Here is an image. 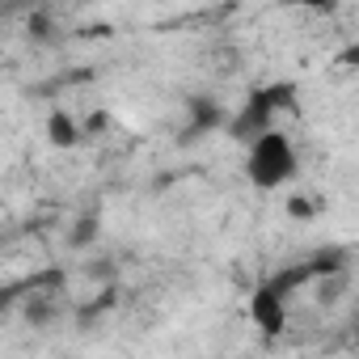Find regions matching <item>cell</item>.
Segmentation results:
<instances>
[{
    "instance_id": "obj_1",
    "label": "cell",
    "mask_w": 359,
    "mask_h": 359,
    "mask_svg": "<svg viewBox=\"0 0 359 359\" xmlns=\"http://www.w3.org/2000/svg\"><path fill=\"white\" fill-rule=\"evenodd\" d=\"M292 173H296V144H292L287 131L271 127V131H262V135L250 140V148H245V177L258 191L287 187Z\"/></svg>"
},
{
    "instance_id": "obj_2",
    "label": "cell",
    "mask_w": 359,
    "mask_h": 359,
    "mask_svg": "<svg viewBox=\"0 0 359 359\" xmlns=\"http://www.w3.org/2000/svg\"><path fill=\"white\" fill-rule=\"evenodd\" d=\"M287 102H296V85H266V89H258V93L245 97V106H241V114L229 123V131L250 144L254 135H262V131L275 127V114H279Z\"/></svg>"
},
{
    "instance_id": "obj_3",
    "label": "cell",
    "mask_w": 359,
    "mask_h": 359,
    "mask_svg": "<svg viewBox=\"0 0 359 359\" xmlns=\"http://www.w3.org/2000/svg\"><path fill=\"white\" fill-rule=\"evenodd\" d=\"M250 317H254V325H258L266 338H279L283 325H287V304H283V296H279L271 283H262V287L250 296Z\"/></svg>"
},
{
    "instance_id": "obj_4",
    "label": "cell",
    "mask_w": 359,
    "mask_h": 359,
    "mask_svg": "<svg viewBox=\"0 0 359 359\" xmlns=\"http://www.w3.org/2000/svg\"><path fill=\"white\" fill-rule=\"evenodd\" d=\"M47 135H51V144H55V148H72L81 131H76V123H72L64 110H55V114L47 118Z\"/></svg>"
},
{
    "instance_id": "obj_5",
    "label": "cell",
    "mask_w": 359,
    "mask_h": 359,
    "mask_svg": "<svg viewBox=\"0 0 359 359\" xmlns=\"http://www.w3.org/2000/svg\"><path fill=\"white\" fill-rule=\"evenodd\" d=\"M191 114H195L191 131H208V127H216V123H220V110L212 106V97H195V102H191Z\"/></svg>"
},
{
    "instance_id": "obj_6",
    "label": "cell",
    "mask_w": 359,
    "mask_h": 359,
    "mask_svg": "<svg viewBox=\"0 0 359 359\" xmlns=\"http://www.w3.org/2000/svg\"><path fill=\"white\" fill-rule=\"evenodd\" d=\"M13 300H18V287H0V313H5Z\"/></svg>"
}]
</instances>
